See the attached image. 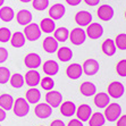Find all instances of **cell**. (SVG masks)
Here are the masks:
<instances>
[{
    "label": "cell",
    "mask_w": 126,
    "mask_h": 126,
    "mask_svg": "<svg viewBox=\"0 0 126 126\" xmlns=\"http://www.w3.org/2000/svg\"><path fill=\"white\" fill-rule=\"evenodd\" d=\"M43 72L47 74V76H55L59 72V65L55 60H47L42 66Z\"/></svg>",
    "instance_id": "20"
},
{
    "label": "cell",
    "mask_w": 126,
    "mask_h": 126,
    "mask_svg": "<svg viewBox=\"0 0 126 126\" xmlns=\"http://www.w3.org/2000/svg\"><path fill=\"white\" fill-rule=\"evenodd\" d=\"M13 110H14V114L17 117H25L30 112V105L26 101V99L18 98V99H16L14 101Z\"/></svg>",
    "instance_id": "2"
},
{
    "label": "cell",
    "mask_w": 126,
    "mask_h": 126,
    "mask_svg": "<svg viewBox=\"0 0 126 126\" xmlns=\"http://www.w3.org/2000/svg\"><path fill=\"white\" fill-rule=\"evenodd\" d=\"M115 44H116V48H118L119 50H126V34L125 33L118 34L116 36Z\"/></svg>",
    "instance_id": "35"
},
{
    "label": "cell",
    "mask_w": 126,
    "mask_h": 126,
    "mask_svg": "<svg viewBox=\"0 0 126 126\" xmlns=\"http://www.w3.org/2000/svg\"><path fill=\"white\" fill-rule=\"evenodd\" d=\"M41 126H43V125H41Z\"/></svg>",
    "instance_id": "49"
},
{
    "label": "cell",
    "mask_w": 126,
    "mask_h": 126,
    "mask_svg": "<svg viewBox=\"0 0 126 126\" xmlns=\"http://www.w3.org/2000/svg\"><path fill=\"white\" fill-rule=\"evenodd\" d=\"M93 101H94V105L97 106L98 108L105 109L110 103V97L108 95V93L100 92V93H95V97H94Z\"/></svg>",
    "instance_id": "21"
},
{
    "label": "cell",
    "mask_w": 126,
    "mask_h": 126,
    "mask_svg": "<svg viewBox=\"0 0 126 126\" xmlns=\"http://www.w3.org/2000/svg\"><path fill=\"white\" fill-rule=\"evenodd\" d=\"M33 2V8L39 10V12H42L44 9H47L49 6V0H32Z\"/></svg>",
    "instance_id": "37"
},
{
    "label": "cell",
    "mask_w": 126,
    "mask_h": 126,
    "mask_svg": "<svg viewBox=\"0 0 126 126\" xmlns=\"http://www.w3.org/2000/svg\"><path fill=\"white\" fill-rule=\"evenodd\" d=\"M79 91L84 97H92L97 93V86L92 82H83L79 86Z\"/></svg>",
    "instance_id": "22"
},
{
    "label": "cell",
    "mask_w": 126,
    "mask_h": 126,
    "mask_svg": "<svg viewBox=\"0 0 126 126\" xmlns=\"http://www.w3.org/2000/svg\"><path fill=\"white\" fill-rule=\"evenodd\" d=\"M50 126H66V125H65V123L62 119H56V120H53V122H51Z\"/></svg>",
    "instance_id": "42"
},
{
    "label": "cell",
    "mask_w": 126,
    "mask_h": 126,
    "mask_svg": "<svg viewBox=\"0 0 126 126\" xmlns=\"http://www.w3.org/2000/svg\"><path fill=\"white\" fill-rule=\"evenodd\" d=\"M10 79V70L7 67H0V84H6Z\"/></svg>",
    "instance_id": "36"
},
{
    "label": "cell",
    "mask_w": 126,
    "mask_h": 126,
    "mask_svg": "<svg viewBox=\"0 0 126 126\" xmlns=\"http://www.w3.org/2000/svg\"><path fill=\"white\" fill-rule=\"evenodd\" d=\"M125 18H126V12H125Z\"/></svg>",
    "instance_id": "48"
},
{
    "label": "cell",
    "mask_w": 126,
    "mask_h": 126,
    "mask_svg": "<svg viewBox=\"0 0 126 126\" xmlns=\"http://www.w3.org/2000/svg\"><path fill=\"white\" fill-rule=\"evenodd\" d=\"M97 15L101 21L108 22L114 17V9H112L111 6H109V5H102V6L99 7Z\"/></svg>",
    "instance_id": "13"
},
{
    "label": "cell",
    "mask_w": 126,
    "mask_h": 126,
    "mask_svg": "<svg viewBox=\"0 0 126 126\" xmlns=\"http://www.w3.org/2000/svg\"><path fill=\"white\" fill-rule=\"evenodd\" d=\"M117 126H126V115L120 116L117 120Z\"/></svg>",
    "instance_id": "41"
},
{
    "label": "cell",
    "mask_w": 126,
    "mask_h": 126,
    "mask_svg": "<svg viewBox=\"0 0 126 126\" xmlns=\"http://www.w3.org/2000/svg\"><path fill=\"white\" fill-rule=\"evenodd\" d=\"M88 122L90 126H103L106 123V118L101 112H94L91 115Z\"/></svg>",
    "instance_id": "30"
},
{
    "label": "cell",
    "mask_w": 126,
    "mask_h": 126,
    "mask_svg": "<svg viewBox=\"0 0 126 126\" xmlns=\"http://www.w3.org/2000/svg\"><path fill=\"white\" fill-rule=\"evenodd\" d=\"M24 81H25V83H26L29 86L35 88V86H38V84H40V81H41L40 73L35 69H30L29 72L25 74Z\"/></svg>",
    "instance_id": "10"
},
{
    "label": "cell",
    "mask_w": 126,
    "mask_h": 126,
    "mask_svg": "<svg viewBox=\"0 0 126 126\" xmlns=\"http://www.w3.org/2000/svg\"><path fill=\"white\" fill-rule=\"evenodd\" d=\"M67 126H83V123L81 122V120H79L76 118V119L69 120V123L67 124Z\"/></svg>",
    "instance_id": "40"
},
{
    "label": "cell",
    "mask_w": 126,
    "mask_h": 126,
    "mask_svg": "<svg viewBox=\"0 0 126 126\" xmlns=\"http://www.w3.org/2000/svg\"><path fill=\"white\" fill-rule=\"evenodd\" d=\"M84 2L88 6H97L98 3L100 2V0H84Z\"/></svg>",
    "instance_id": "43"
},
{
    "label": "cell",
    "mask_w": 126,
    "mask_h": 126,
    "mask_svg": "<svg viewBox=\"0 0 126 126\" xmlns=\"http://www.w3.org/2000/svg\"><path fill=\"white\" fill-rule=\"evenodd\" d=\"M41 29L39 26L38 24L35 23H30L29 25H26V27L24 29V35L25 38L29 40V41H36L40 39L41 36Z\"/></svg>",
    "instance_id": "3"
},
{
    "label": "cell",
    "mask_w": 126,
    "mask_h": 126,
    "mask_svg": "<svg viewBox=\"0 0 126 126\" xmlns=\"http://www.w3.org/2000/svg\"><path fill=\"white\" fill-rule=\"evenodd\" d=\"M16 19H17V23L19 24V25L26 26L33 19L32 13L29 12L27 9H22V10H19V12L17 13V15H16Z\"/></svg>",
    "instance_id": "19"
},
{
    "label": "cell",
    "mask_w": 126,
    "mask_h": 126,
    "mask_svg": "<svg viewBox=\"0 0 126 126\" xmlns=\"http://www.w3.org/2000/svg\"><path fill=\"white\" fill-rule=\"evenodd\" d=\"M6 110H3L2 108H0V122H3L6 119Z\"/></svg>",
    "instance_id": "45"
},
{
    "label": "cell",
    "mask_w": 126,
    "mask_h": 126,
    "mask_svg": "<svg viewBox=\"0 0 126 126\" xmlns=\"http://www.w3.org/2000/svg\"><path fill=\"white\" fill-rule=\"evenodd\" d=\"M83 73L86 74L88 76H93V75H95V74L99 72V63L95 60V59H86L84 63H83Z\"/></svg>",
    "instance_id": "7"
},
{
    "label": "cell",
    "mask_w": 126,
    "mask_h": 126,
    "mask_svg": "<svg viewBox=\"0 0 126 126\" xmlns=\"http://www.w3.org/2000/svg\"><path fill=\"white\" fill-rule=\"evenodd\" d=\"M34 114L38 118H41V119H46V118H49L51 115H52V108L46 103H38L36 107L34 108Z\"/></svg>",
    "instance_id": "9"
},
{
    "label": "cell",
    "mask_w": 126,
    "mask_h": 126,
    "mask_svg": "<svg viewBox=\"0 0 126 126\" xmlns=\"http://www.w3.org/2000/svg\"><path fill=\"white\" fill-rule=\"evenodd\" d=\"M116 50H117V48H116V44H115L114 40H111V39H107V40L103 41L102 51H103L105 55L111 57V56H114L115 53H116Z\"/></svg>",
    "instance_id": "25"
},
{
    "label": "cell",
    "mask_w": 126,
    "mask_h": 126,
    "mask_svg": "<svg viewBox=\"0 0 126 126\" xmlns=\"http://www.w3.org/2000/svg\"><path fill=\"white\" fill-rule=\"evenodd\" d=\"M41 62H42L41 57L35 52L29 53L24 58V64H25V66L29 69H36V68H39L41 66Z\"/></svg>",
    "instance_id": "8"
},
{
    "label": "cell",
    "mask_w": 126,
    "mask_h": 126,
    "mask_svg": "<svg viewBox=\"0 0 126 126\" xmlns=\"http://www.w3.org/2000/svg\"><path fill=\"white\" fill-rule=\"evenodd\" d=\"M3 2H5V0H0V7H2Z\"/></svg>",
    "instance_id": "47"
},
{
    "label": "cell",
    "mask_w": 126,
    "mask_h": 126,
    "mask_svg": "<svg viewBox=\"0 0 126 126\" xmlns=\"http://www.w3.org/2000/svg\"><path fill=\"white\" fill-rule=\"evenodd\" d=\"M43 50L48 53H55L58 50V41L53 36H47L43 40Z\"/></svg>",
    "instance_id": "18"
},
{
    "label": "cell",
    "mask_w": 126,
    "mask_h": 126,
    "mask_svg": "<svg viewBox=\"0 0 126 126\" xmlns=\"http://www.w3.org/2000/svg\"><path fill=\"white\" fill-rule=\"evenodd\" d=\"M116 72L119 76L122 77H126V59H123L118 62L117 66H116Z\"/></svg>",
    "instance_id": "38"
},
{
    "label": "cell",
    "mask_w": 126,
    "mask_h": 126,
    "mask_svg": "<svg viewBox=\"0 0 126 126\" xmlns=\"http://www.w3.org/2000/svg\"><path fill=\"white\" fill-rule=\"evenodd\" d=\"M83 74L82 65L79 64H70L66 68V75L70 79H79Z\"/></svg>",
    "instance_id": "15"
},
{
    "label": "cell",
    "mask_w": 126,
    "mask_h": 126,
    "mask_svg": "<svg viewBox=\"0 0 126 126\" xmlns=\"http://www.w3.org/2000/svg\"><path fill=\"white\" fill-rule=\"evenodd\" d=\"M65 13H66V9H65V6L62 3H55L49 9V16L53 21H58V19L63 18Z\"/></svg>",
    "instance_id": "16"
},
{
    "label": "cell",
    "mask_w": 126,
    "mask_h": 126,
    "mask_svg": "<svg viewBox=\"0 0 126 126\" xmlns=\"http://www.w3.org/2000/svg\"><path fill=\"white\" fill-rule=\"evenodd\" d=\"M75 22L79 26H88L92 23V14L86 10H81L75 15Z\"/></svg>",
    "instance_id": "14"
},
{
    "label": "cell",
    "mask_w": 126,
    "mask_h": 126,
    "mask_svg": "<svg viewBox=\"0 0 126 126\" xmlns=\"http://www.w3.org/2000/svg\"><path fill=\"white\" fill-rule=\"evenodd\" d=\"M57 57H58L60 62L67 63L69 60H72V58H73V51L68 47H62L60 49L57 50Z\"/></svg>",
    "instance_id": "23"
},
{
    "label": "cell",
    "mask_w": 126,
    "mask_h": 126,
    "mask_svg": "<svg viewBox=\"0 0 126 126\" xmlns=\"http://www.w3.org/2000/svg\"><path fill=\"white\" fill-rule=\"evenodd\" d=\"M25 97H26V101L29 103L35 105V103H38L39 101H40V99H41V91H39L36 88H31L27 90Z\"/></svg>",
    "instance_id": "24"
},
{
    "label": "cell",
    "mask_w": 126,
    "mask_h": 126,
    "mask_svg": "<svg viewBox=\"0 0 126 126\" xmlns=\"http://www.w3.org/2000/svg\"><path fill=\"white\" fill-rule=\"evenodd\" d=\"M82 0H66V2L69 5V6H77L81 3Z\"/></svg>",
    "instance_id": "44"
},
{
    "label": "cell",
    "mask_w": 126,
    "mask_h": 126,
    "mask_svg": "<svg viewBox=\"0 0 126 126\" xmlns=\"http://www.w3.org/2000/svg\"><path fill=\"white\" fill-rule=\"evenodd\" d=\"M8 50L3 47H0V64H3L8 59Z\"/></svg>",
    "instance_id": "39"
},
{
    "label": "cell",
    "mask_w": 126,
    "mask_h": 126,
    "mask_svg": "<svg viewBox=\"0 0 126 126\" xmlns=\"http://www.w3.org/2000/svg\"><path fill=\"white\" fill-rule=\"evenodd\" d=\"M60 107V114L65 117H73L75 112H76V106L72 101H65L62 102Z\"/></svg>",
    "instance_id": "17"
},
{
    "label": "cell",
    "mask_w": 126,
    "mask_h": 126,
    "mask_svg": "<svg viewBox=\"0 0 126 126\" xmlns=\"http://www.w3.org/2000/svg\"><path fill=\"white\" fill-rule=\"evenodd\" d=\"M46 101L51 108H57L63 102V94L59 91H49L46 94Z\"/></svg>",
    "instance_id": "6"
},
{
    "label": "cell",
    "mask_w": 126,
    "mask_h": 126,
    "mask_svg": "<svg viewBox=\"0 0 126 126\" xmlns=\"http://www.w3.org/2000/svg\"><path fill=\"white\" fill-rule=\"evenodd\" d=\"M85 39H86V33L81 27H75L72 30V32H69V40L74 46L83 44L85 42Z\"/></svg>",
    "instance_id": "4"
},
{
    "label": "cell",
    "mask_w": 126,
    "mask_h": 126,
    "mask_svg": "<svg viewBox=\"0 0 126 126\" xmlns=\"http://www.w3.org/2000/svg\"><path fill=\"white\" fill-rule=\"evenodd\" d=\"M9 82H10V85H12L14 89H21L22 86L25 84L24 77L18 73L13 74L12 76H10V79H9Z\"/></svg>",
    "instance_id": "32"
},
{
    "label": "cell",
    "mask_w": 126,
    "mask_h": 126,
    "mask_svg": "<svg viewBox=\"0 0 126 126\" xmlns=\"http://www.w3.org/2000/svg\"><path fill=\"white\" fill-rule=\"evenodd\" d=\"M53 38L58 42H66L69 39V31L66 27H59V29L55 30Z\"/></svg>",
    "instance_id": "31"
},
{
    "label": "cell",
    "mask_w": 126,
    "mask_h": 126,
    "mask_svg": "<svg viewBox=\"0 0 126 126\" xmlns=\"http://www.w3.org/2000/svg\"><path fill=\"white\" fill-rule=\"evenodd\" d=\"M14 106V99L10 94L3 93L0 95V108H2L3 110H10L13 109Z\"/></svg>",
    "instance_id": "29"
},
{
    "label": "cell",
    "mask_w": 126,
    "mask_h": 126,
    "mask_svg": "<svg viewBox=\"0 0 126 126\" xmlns=\"http://www.w3.org/2000/svg\"><path fill=\"white\" fill-rule=\"evenodd\" d=\"M26 42V38L22 32H15L12 34V39H10V43L14 48H22Z\"/></svg>",
    "instance_id": "27"
},
{
    "label": "cell",
    "mask_w": 126,
    "mask_h": 126,
    "mask_svg": "<svg viewBox=\"0 0 126 126\" xmlns=\"http://www.w3.org/2000/svg\"><path fill=\"white\" fill-rule=\"evenodd\" d=\"M0 19L2 22H12L14 19V16H15V13H14V9L12 7H0Z\"/></svg>",
    "instance_id": "28"
},
{
    "label": "cell",
    "mask_w": 126,
    "mask_h": 126,
    "mask_svg": "<svg viewBox=\"0 0 126 126\" xmlns=\"http://www.w3.org/2000/svg\"><path fill=\"white\" fill-rule=\"evenodd\" d=\"M40 84H41L43 90H46V91H51L53 89V86H55V81L51 79V76H46V77H43V79H41Z\"/></svg>",
    "instance_id": "33"
},
{
    "label": "cell",
    "mask_w": 126,
    "mask_h": 126,
    "mask_svg": "<svg viewBox=\"0 0 126 126\" xmlns=\"http://www.w3.org/2000/svg\"><path fill=\"white\" fill-rule=\"evenodd\" d=\"M125 92V86L120 82H111L108 85V95L114 98V99H119L123 97Z\"/></svg>",
    "instance_id": "5"
},
{
    "label": "cell",
    "mask_w": 126,
    "mask_h": 126,
    "mask_svg": "<svg viewBox=\"0 0 126 126\" xmlns=\"http://www.w3.org/2000/svg\"><path fill=\"white\" fill-rule=\"evenodd\" d=\"M75 114L77 116V119L81 120L82 123H84V122H88L89 118L91 117L92 108L89 105H86V103H83V105L79 106V108H76V112Z\"/></svg>",
    "instance_id": "12"
},
{
    "label": "cell",
    "mask_w": 126,
    "mask_h": 126,
    "mask_svg": "<svg viewBox=\"0 0 126 126\" xmlns=\"http://www.w3.org/2000/svg\"><path fill=\"white\" fill-rule=\"evenodd\" d=\"M40 29H41L42 32L44 33H52L55 32V30H56V24H55V21L51 19V18H43L40 23Z\"/></svg>",
    "instance_id": "26"
},
{
    "label": "cell",
    "mask_w": 126,
    "mask_h": 126,
    "mask_svg": "<svg viewBox=\"0 0 126 126\" xmlns=\"http://www.w3.org/2000/svg\"><path fill=\"white\" fill-rule=\"evenodd\" d=\"M122 115V107L118 103L114 102V103H109L107 107L105 108V116L106 120L109 122H116Z\"/></svg>",
    "instance_id": "1"
},
{
    "label": "cell",
    "mask_w": 126,
    "mask_h": 126,
    "mask_svg": "<svg viewBox=\"0 0 126 126\" xmlns=\"http://www.w3.org/2000/svg\"><path fill=\"white\" fill-rule=\"evenodd\" d=\"M19 1H22V2H24V3H27V2H30V1H32V0H19Z\"/></svg>",
    "instance_id": "46"
},
{
    "label": "cell",
    "mask_w": 126,
    "mask_h": 126,
    "mask_svg": "<svg viewBox=\"0 0 126 126\" xmlns=\"http://www.w3.org/2000/svg\"><path fill=\"white\" fill-rule=\"evenodd\" d=\"M86 36H89L92 40H97L103 34V27L99 23H91L88 25L86 30Z\"/></svg>",
    "instance_id": "11"
},
{
    "label": "cell",
    "mask_w": 126,
    "mask_h": 126,
    "mask_svg": "<svg viewBox=\"0 0 126 126\" xmlns=\"http://www.w3.org/2000/svg\"><path fill=\"white\" fill-rule=\"evenodd\" d=\"M12 39V32L8 27H0V42L6 43V42L10 41Z\"/></svg>",
    "instance_id": "34"
}]
</instances>
